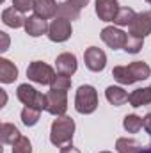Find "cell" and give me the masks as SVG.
<instances>
[{"mask_svg":"<svg viewBox=\"0 0 151 153\" xmlns=\"http://www.w3.org/2000/svg\"><path fill=\"white\" fill-rule=\"evenodd\" d=\"M75 134V121L70 116H57L50 128V143L57 148H66L73 143Z\"/></svg>","mask_w":151,"mask_h":153,"instance_id":"obj_1","label":"cell"},{"mask_svg":"<svg viewBox=\"0 0 151 153\" xmlns=\"http://www.w3.org/2000/svg\"><path fill=\"white\" fill-rule=\"evenodd\" d=\"M112 76L123 85L135 84L139 80H146L151 76V68L144 61L130 62L128 66H115L112 70Z\"/></svg>","mask_w":151,"mask_h":153,"instance_id":"obj_2","label":"cell"},{"mask_svg":"<svg viewBox=\"0 0 151 153\" xmlns=\"http://www.w3.org/2000/svg\"><path fill=\"white\" fill-rule=\"evenodd\" d=\"M75 109L80 114H93L98 109V93L93 85H80L76 89Z\"/></svg>","mask_w":151,"mask_h":153,"instance_id":"obj_3","label":"cell"},{"mask_svg":"<svg viewBox=\"0 0 151 153\" xmlns=\"http://www.w3.org/2000/svg\"><path fill=\"white\" fill-rule=\"evenodd\" d=\"M16 98L25 107H36L39 111H46V94L39 93L36 87L29 84H21L16 89Z\"/></svg>","mask_w":151,"mask_h":153,"instance_id":"obj_4","label":"cell"},{"mask_svg":"<svg viewBox=\"0 0 151 153\" xmlns=\"http://www.w3.org/2000/svg\"><path fill=\"white\" fill-rule=\"evenodd\" d=\"M27 76H29V80H32V82H36V84L50 85L57 75H55V71H53L52 66H48V64H44V62H41V61H34V62H30L29 68H27Z\"/></svg>","mask_w":151,"mask_h":153,"instance_id":"obj_5","label":"cell"},{"mask_svg":"<svg viewBox=\"0 0 151 153\" xmlns=\"http://www.w3.org/2000/svg\"><path fill=\"white\" fill-rule=\"evenodd\" d=\"M68 111V93L50 89L46 93V112L52 116H64Z\"/></svg>","mask_w":151,"mask_h":153,"instance_id":"obj_6","label":"cell"},{"mask_svg":"<svg viewBox=\"0 0 151 153\" xmlns=\"http://www.w3.org/2000/svg\"><path fill=\"white\" fill-rule=\"evenodd\" d=\"M73 34V29H71V22L70 20H64V18H55L52 23H50V29H48V38L53 43H64L71 38Z\"/></svg>","mask_w":151,"mask_h":153,"instance_id":"obj_7","label":"cell"},{"mask_svg":"<svg viewBox=\"0 0 151 153\" xmlns=\"http://www.w3.org/2000/svg\"><path fill=\"white\" fill-rule=\"evenodd\" d=\"M84 62L87 66V70L98 73V71H103L105 66H107V55L101 48L98 46H89L85 52H84Z\"/></svg>","mask_w":151,"mask_h":153,"instance_id":"obj_8","label":"cell"},{"mask_svg":"<svg viewBox=\"0 0 151 153\" xmlns=\"http://www.w3.org/2000/svg\"><path fill=\"white\" fill-rule=\"evenodd\" d=\"M100 36L103 39V43H105L109 48H112V50L124 48V43H126V39H128V34L123 32V30L117 29V27H105Z\"/></svg>","mask_w":151,"mask_h":153,"instance_id":"obj_9","label":"cell"},{"mask_svg":"<svg viewBox=\"0 0 151 153\" xmlns=\"http://www.w3.org/2000/svg\"><path fill=\"white\" fill-rule=\"evenodd\" d=\"M130 36H137V38H146L151 34V13H139L135 16V20L130 25Z\"/></svg>","mask_w":151,"mask_h":153,"instance_id":"obj_10","label":"cell"},{"mask_svg":"<svg viewBox=\"0 0 151 153\" xmlns=\"http://www.w3.org/2000/svg\"><path fill=\"white\" fill-rule=\"evenodd\" d=\"M55 68L61 75H68L71 76L78 68V62H76V55L75 53H70V52H64L61 53L57 59H55Z\"/></svg>","mask_w":151,"mask_h":153,"instance_id":"obj_11","label":"cell"},{"mask_svg":"<svg viewBox=\"0 0 151 153\" xmlns=\"http://www.w3.org/2000/svg\"><path fill=\"white\" fill-rule=\"evenodd\" d=\"M119 11L117 0H96V14L101 22H114Z\"/></svg>","mask_w":151,"mask_h":153,"instance_id":"obj_12","label":"cell"},{"mask_svg":"<svg viewBox=\"0 0 151 153\" xmlns=\"http://www.w3.org/2000/svg\"><path fill=\"white\" fill-rule=\"evenodd\" d=\"M48 29H50V25L46 23V20L44 18H39L36 14L29 16L27 22H25V32L30 38H39L43 34H48Z\"/></svg>","mask_w":151,"mask_h":153,"instance_id":"obj_13","label":"cell"},{"mask_svg":"<svg viewBox=\"0 0 151 153\" xmlns=\"http://www.w3.org/2000/svg\"><path fill=\"white\" fill-rule=\"evenodd\" d=\"M2 22H4V25H7V27L20 29V27H25L27 18H25L23 13L18 11L16 7H7V9L2 11Z\"/></svg>","mask_w":151,"mask_h":153,"instance_id":"obj_14","label":"cell"},{"mask_svg":"<svg viewBox=\"0 0 151 153\" xmlns=\"http://www.w3.org/2000/svg\"><path fill=\"white\" fill-rule=\"evenodd\" d=\"M57 4H55V0H36V4H34V14L39 16V18H44V20H48V18H52V16H57Z\"/></svg>","mask_w":151,"mask_h":153,"instance_id":"obj_15","label":"cell"},{"mask_svg":"<svg viewBox=\"0 0 151 153\" xmlns=\"http://www.w3.org/2000/svg\"><path fill=\"white\" fill-rule=\"evenodd\" d=\"M18 78V68L9 59H0V82L2 84H13Z\"/></svg>","mask_w":151,"mask_h":153,"instance_id":"obj_16","label":"cell"},{"mask_svg":"<svg viewBox=\"0 0 151 153\" xmlns=\"http://www.w3.org/2000/svg\"><path fill=\"white\" fill-rule=\"evenodd\" d=\"M128 102L132 107H144L151 103V85L150 87H142V89H135L133 93L128 94Z\"/></svg>","mask_w":151,"mask_h":153,"instance_id":"obj_17","label":"cell"},{"mask_svg":"<svg viewBox=\"0 0 151 153\" xmlns=\"http://www.w3.org/2000/svg\"><path fill=\"white\" fill-rule=\"evenodd\" d=\"M105 96H107L109 103L114 105V107H119V105L128 102V93L119 85H109L107 91H105Z\"/></svg>","mask_w":151,"mask_h":153,"instance_id":"obj_18","label":"cell"},{"mask_svg":"<svg viewBox=\"0 0 151 153\" xmlns=\"http://www.w3.org/2000/svg\"><path fill=\"white\" fill-rule=\"evenodd\" d=\"M115 150H117V153H141L142 144L132 137H119L115 141Z\"/></svg>","mask_w":151,"mask_h":153,"instance_id":"obj_19","label":"cell"},{"mask_svg":"<svg viewBox=\"0 0 151 153\" xmlns=\"http://www.w3.org/2000/svg\"><path fill=\"white\" fill-rule=\"evenodd\" d=\"M55 18H64V20H78L80 18V7H76L75 4H71L70 0L66 2H61L59 7H57V16Z\"/></svg>","mask_w":151,"mask_h":153,"instance_id":"obj_20","label":"cell"},{"mask_svg":"<svg viewBox=\"0 0 151 153\" xmlns=\"http://www.w3.org/2000/svg\"><path fill=\"white\" fill-rule=\"evenodd\" d=\"M20 137H21V134H20V130H18L14 125L4 123V125L0 126V141H2L4 144H14Z\"/></svg>","mask_w":151,"mask_h":153,"instance_id":"obj_21","label":"cell"},{"mask_svg":"<svg viewBox=\"0 0 151 153\" xmlns=\"http://www.w3.org/2000/svg\"><path fill=\"white\" fill-rule=\"evenodd\" d=\"M135 11L132 9V7H119V11H117V14H115V18H114V23L115 25H119V27H130L132 25V22L135 20Z\"/></svg>","mask_w":151,"mask_h":153,"instance_id":"obj_22","label":"cell"},{"mask_svg":"<svg viewBox=\"0 0 151 153\" xmlns=\"http://www.w3.org/2000/svg\"><path fill=\"white\" fill-rule=\"evenodd\" d=\"M123 128H124L128 134H137V132L142 128V117L137 116V114L124 116V119H123Z\"/></svg>","mask_w":151,"mask_h":153,"instance_id":"obj_23","label":"cell"},{"mask_svg":"<svg viewBox=\"0 0 151 153\" xmlns=\"http://www.w3.org/2000/svg\"><path fill=\"white\" fill-rule=\"evenodd\" d=\"M39 117H41V111L36 107H25L21 111V121L25 126H34L39 121Z\"/></svg>","mask_w":151,"mask_h":153,"instance_id":"obj_24","label":"cell"},{"mask_svg":"<svg viewBox=\"0 0 151 153\" xmlns=\"http://www.w3.org/2000/svg\"><path fill=\"white\" fill-rule=\"evenodd\" d=\"M142 45H144V39L142 38H137V36H130V34H128V39H126L123 50H124L126 53H139L141 48H142Z\"/></svg>","mask_w":151,"mask_h":153,"instance_id":"obj_25","label":"cell"},{"mask_svg":"<svg viewBox=\"0 0 151 153\" xmlns=\"http://www.w3.org/2000/svg\"><path fill=\"white\" fill-rule=\"evenodd\" d=\"M70 87H71V78L68 75H59L53 78V82L50 84V89H55V91H70Z\"/></svg>","mask_w":151,"mask_h":153,"instance_id":"obj_26","label":"cell"},{"mask_svg":"<svg viewBox=\"0 0 151 153\" xmlns=\"http://www.w3.org/2000/svg\"><path fill=\"white\" fill-rule=\"evenodd\" d=\"M13 153H32V144L27 137H20L14 144H13Z\"/></svg>","mask_w":151,"mask_h":153,"instance_id":"obj_27","label":"cell"},{"mask_svg":"<svg viewBox=\"0 0 151 153\" xmlns=\"http://www.w3.org/2000/svg\"><path fill=\"white\" fill-rule=\"evenodd\" d=\"M34 4H36V0H13V7H16L21 13H27V11L34 9Z\"/></svg>","mask_w":151,"mask_h":153,"instance_id":"obj_28","label":"cell"},{"mask_svg":"<svg viewBox=\"0 0 151 153\" xmlns=\"http://www.w3.org/2000/svg\"><path fill=\"white\" fill-rule=\"evenodd\" d=\"M142 126H144V130L151 135V112H148V114L142 117Z\"/></svg>","mask_w":151,"mask_h":153,"instance_id":"obj_29","label":"cell"},{"mask_svg":"<svg viewBox=\"0 0 151 153\" xmlns=\"http://www.w3.org/2000/svg\"><path fill=\"white\" fill-rule=\"evenodd\" d=\"M70 2H71V4H75L76 7H80V9H82V7H85V5L89 4V0H70Z\"/></svg>","mask_w":151,"mask_h":153,"instance_id":"obj_30","label":"cell"},{"mask_svg":"<svg viewBox=\"0 0 151 153\" xmlns=\"http://www.w3.org/2000/svg\"><path fill=\"white\" fill-rule=\"evenodd\" d=\"M61 153H80V152H78L76 148H73V146L70 144V146H66V148H62V150H61Z\"/></svg>","mask_w":151,"mask_h":153,"instance_id":"obj_31","label":"cell"},{"mask_svg":"<svg viewBox=\"0 0 151 153\" xmlns=\"http://www.w3.org/2000/svg\"><path fill=\"white\" fill-rule=\"evenodd\" d=\"M0 36L4 38V46H2L0 50H2V52H5V50H7V43H9V39H7V36H5V32H0Z\"/></svg>","mask_w":151,"mask_h":153,"instance_id":"obj_32","label":"cell"},{"mask_svg":"<svg viewBox=\"0 0 151 153\" xmlns=\"http://www.w3.org/2000/svg\"><path fill=\"white\" fill-rule=\"evenodd\" d=\"M141 153H151V143L146 146V148H142V152H141Z\"/></svg>","mask_w":151,"mask_h":153,"instance_id":"obj_33","label":"cell"},{"mask_svg":"<svg viewBox=\"0 0 151 153\" xmlns=\"http://www.w3.org/2000/svg\"><path fill=\"white\" fill-rule=\"evenodd\" d=\"M100 153H110V152H100Z\"/></svg>","mask_w":151,"mask_h":153,"instance_id":"obj_34","label":"cell"},{"mask_svg":"<svg viewBox=\"0 0 151 153\" xmlns=\"http://www.w3.org/2000/svg\"><path fill=\"white\" fill-rule=\"evenodd\" d=\"M146 2H150V4H151V0H146Z\"/></svg>","mask_w":151,"mask_h":153,"instance_id":"obj_35","label":"cell"}]
</instances>
